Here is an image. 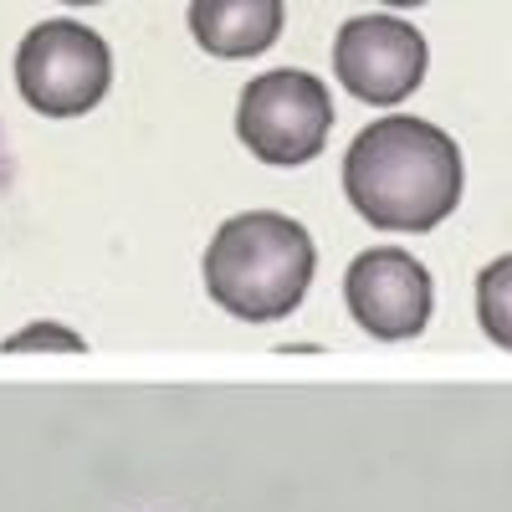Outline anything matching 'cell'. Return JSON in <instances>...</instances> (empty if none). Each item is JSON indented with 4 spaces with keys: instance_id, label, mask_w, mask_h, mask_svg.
<instances>
[{
    "instance_id": "obj_5",
    "label": "cell",
    "mask_w": 512,
    "mask_h": 512,
    "mask_svg": "<svg viewBox=\"0 0 512 512\" xmlns=\"http://www.w3.org/2000/svg\"><path fill=\"white\" fill-rule=\"evenodd\" d=\"M425 67H431V47L420 26L400 16H354L333 36V77L369 108L405 103L425 82Z\"/></svg>"
},
{
    "instance_id": "obj_2",
    "label": "cell",
    "mask_w": 512,
    "mask_h": 512,
    "mask_svg": "<svg viewBox=\"0 0 512 512\" xmlns=\"http://www.w3.org/2000/svg\"><path fill=\"white\" fill-rule=\"evenodd\" d=\"M313 272L318 246L308 226L282 210H241L221 221L200 262L210 303L241 323H277L292 308H303Z\"/></svg>"
},
{
    "instance_id": "obj_3",
    "label": "cell",
    "mask_w": 512,
    "mask_h": 512,
    "mask_svg": "<svg viewBox=\"0 0 512 512\" xmlns=\"http://www.w3.org/2000/svg\"><path fill=\"white\" fill-rule=\"evenodd\" d=\"M333 128L328 82L303 67H272L256 72L236 98V139L251 159L272 169H297L323 154Z\"/></svg>"
},
{
    "instance_id": "obj_7",
    "label": "cell",
    "mask_w": 512,
    "mask_h": 512,
    "mask_svg": "<svg viewBox=\"0 0 512 512\" xmlns=\"http://www.w3.org/2000/svg\"><path fill=\"white\" fill-rule=\"evenodd\" d=\"M282 16H287L282 0H190L185 11L195 47L221 62H246L272 52L282 36Z\"/></svg>"
},
{
    "instance_id": "obj_11",
    "label": "cell",
    "mask_w": 512,
    "mask_h": 512,
    "mask_svg": "<svg viewBox=\"0 0 512 512\" xmlns=\"http://www.w3.org/2000/svg\"><path fill=\"white\" fill-rule=\"evenodd\" d=\"M62 6H103V0H62Z\"/></svg>"
},
{
    "instance_id": "obj_1",
    "label": "cell",
    "mask_w": 512,
    "mask_h": 512,
    "mask_svg": "<svg viewBox=\"0 0 512 512\" xmlns=\"http://www.w3.org/2000/svg\"><path fill=\"white\" fill-rule=\"evenodd\" d=\"M466 164L441 123L415 113H384L359 128L344 154V195L359 221L395 236H425L461 205Z\"/></svg>"
},
{
    "instance_id": "obj_4",
    "label": "cell",
    "mask_w": 512,
    "mask_h": 512,
    "mask_svg": "<svg viewBox=\"0 0 512 512\" xmlns=\"http://www.w3.org/2000/svg\"><path fill=\"white\" fill-rule=\"evenodd\" d=\"M16 88L41 118H82L113 88V52L82 21H41L16 47Z\"/></svg>"
},
{
    "instance_id": "obj_6",
    "label": "cell",
    "mask_w": 512,
    "mask_h": 512,
    "mask_svg": "<svg viewBox=\"0 0 512 512\" xmlns=\"http://www.w3.org/2000/svg\"><path fill=\"white\" fill-rule=\"evenodd\" d=\"M344 303L349 318L379 338V344H410L425 333L436 308V282L420 256L405 246H369L344 272Z\"/></svg>"
},
{
    "instance_id": "obj_8",
    "label": "cell",
    "mask_w": 512,
    "mask_h": 512,
    "mask_svg": "<svg viewBox=\"0 0 512 512\" xmlns=\"http://www.w3.org/2000/svg\"><path fill=\"white\" fill-rule=\"evenodd\" d=\"M477 323L497 349L512 354V251L492 256L477 272Z\"/></svg>"
},
{
    "instance_id": "obj_10",
    "label": "cell",
    "mask_w": 512,
    "mask_h": 512,
    "mask_svg": "<svg viewBox=\"0 0 512 512\" xmlns=\"http://www.w3.org/2000/svg\"><path fill=\"white\" fill-rule=\"evenodd\" d=\"M384 6H395V11H410V6H425V0H384Z\"/></svg>"
},
{
    "instance_id": "obj_9",
    "label": "cell",
    "mask_w": 512,
    "mask_h": 512,
    "mask_svg": "<svg viewBox=\"0 0 512 512\" xmlns=\"http://www.w3.org/2000/svg\"><path fill=\"white\" fill-rule=\"evenodd\" d=\"M0 349H6V354H31V349L82 354V349H88V338H82L77 328H62V323H26V328H16L11 338H0Z\"/></svg>"
}]
</instances>
